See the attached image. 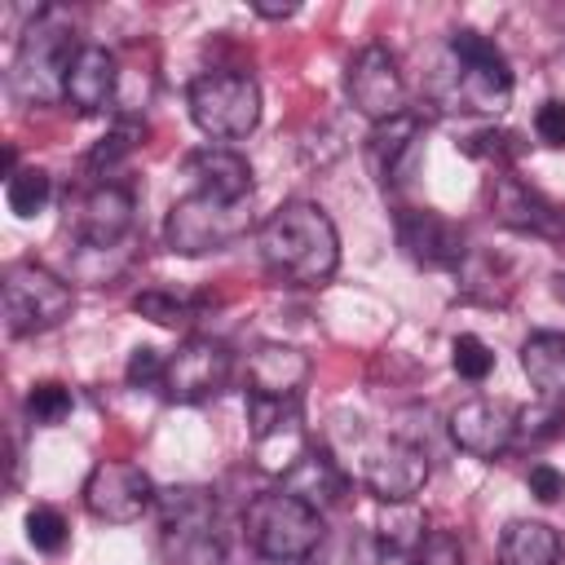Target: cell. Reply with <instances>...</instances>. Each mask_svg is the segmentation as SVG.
I'll return each instance as SVG.
<instances>
[{"label":"cell","mask_w":565,"mask_h":565,"mask_svg":"<svg viewBox=\"0 0 565 565\" xmlns=\"http://www.w3.org/2000/svg\"><path fill=\"white\" fill-rule=\"evenodd\" d=\"M256 247L269 278L291 287H318L340 265V234L331 216L309 199H291L274 207L256 230Z\"/></svg>","instance_id":"6da1fadb"},{"label":"cell","mask_w":565,"mask_h":565,"mask_svg":"<svg viewBox=\"0 0 565 565\" xmlns=\"http://www.w3.org/2000/svg\"><path fill=\"white\" fill-rule=\"evenodd\" d=\"M84 44L75 40V22L66 9L44 4L18 35L13 66H9V88L22 106H53L66 102V75L71 62Z\"/></svg>","instance_id":"7a4b0ae2"},{"label":"cell","mask_w":565,"mask_h":565,"mask_svg":"<svg viewBox=\"0 0 565 565\" xmlns=\"http://www.w3.org/2000/svg\"><path fill=\"white\" fill-rule=\"evenodd\" d=\"M243 534H247V543H252V552L260 561H269V565H300L322 543V512L278 486V490H265V494H256L247 503Z\"/></svg>","instance_id":"3957f363"},{"label":"cell","mask_w":565,"mask_h":565,"mask_svg":"<svg viewBox=\"0 0 565 565\" xmlns=\"http://www.w3.org/2000/svg\"><path fill=\"white\" fill-rule=\"evenodd\" d=\"M446 53L455 62V71H450V102L459 110L499 115L512 102V66H508L503 49L490 35H481L472 26H459V31H450Z\"/></svg>","instance_id":"277c9868"},{"label":"cell","mask_w":565,"mask_h":565,"mask_svg":"<svg viewBox=\"0 0 565 565\" xmlns=\"http://www.w3.org/2000/svg\"><path fill=\"white\" fill-rule=\"evenodd\" d=\"M159 530L168 565H225V539L216 534V499L199 486L159 490Z\"/></svg>","instance_id":"5b68a950"},{"label":"cell","mask_w":565,"mask_h":565,"mask_svg":"<svg viewBox=\"0 0 565 565\" xmlns=\"http://www.w3.org/2000/svg\"><path fill=\"white\" fill-rule=\"evenodd\" d=\"M185 102H190V119L212 141H238L260 124V88L247 71L212 66L190 79Z\"/></svg>","instance_id":"8992f818"},{"label":"cell","mask_w":565,"mask_h":565,"mask_svg":"<svg viewBox=\"0 0 565 565\" xmlns=\"http://www.w3.org/2000/svg\"><path fill=\"white\" fill-rule=\"evenodd\" d=\"M0 309H4V331L9 335H35V331H49V327L71 318L75 291L53 269H44L35 260H18V265L4 269Z\"/></svg>","instance_id":"52a82bcc"},{"label":"cell","mask_w":565,"mask_h":565,"mask_svg":"<svg viewBox=\"0 0 565 565\" xmlns=\"http://www.w3.org/2000/svg\"><path fill=\"white\" fill-rule=\"evenodd\" d=\"M252 234V207L247 203H225L212 194H185L168 207L163 221V243L177 256H203V252H225L230 243Z\"/></svg>","instance_id":"ba28073f"},{"label":"cell","mask_w":565,"mask_h":565,"mask_svg":"<svg viewBox=\"0 0 565 565\" xmlns=\"http://www.w3.org/2000/svg\"><path fill=\"white\" fill-rule=\"evenodd\" d=\"M344 97L349 106L371 119V124H384L406 106V79H402V66H397V53L380 40L362 44L349 62H344Z\"/></svg>","instance_id":"9c48e42d"},{"label":"cell","mask_w":565,"mask_h":565,"mask_svg":"<svg viewBox=\"0 0 565 565\" xmlns=\"http://www.w3.org/2000/svg\"><path fill=\"white\" fill-rule=\"evenodd\" d=\"M132 221H137V199L128 185L115 181L88 185L66 203V230L79 243V252H115L132 234Z\"/></svg>","instance_id":"30bf717a"},{"label":"cell","mask_w":565,"mask_h":565,"mask_svg":"<svg viewBox=\"0 0 565 565\" xmlns=\"http://www.w3.org/2000/svg\"><path fill=\"white\" fill-rule=\"evenodd\" d=\"M234 375V353L225 340H212V335H190L181 340L172 353H168V366H163V384L159 393L168 402H181V406H194V402H207L216 397Z\"/></svg>","instance_id":"8fae6325"},{"label":"cell","mask_w":565,"mask_h":565,"mask_svg":"<svg viewBox=\"0 0 565 565\" xmlns=\"http://www.w3.org/2000/svg\"><path fill=\"white\" fill-rule=\"evenodd\" d=\"M154 499H159L154 481L128 459H102L84 481V508L110 525L141 521V512H150Z\"/></svg>","instance_id":"7c38bea8"},{"label":"cell","mask_w":565,"mask_h":565,"mask_svg":"<svg viewBox=\"0 0 565 565\" xmlns=\"http://www.w3.org/2000/svg\"><path fill=\"white\" fill-rule=\"evenodd\" d=\"M494 221L530 234V238H547V243H565V203L547 199L539 185L521 181L516 172H499L494 177V194H490Z\"/></svg>","instance_id":"4fadbf2b"},{"label":"cell","mask_w":565,"mask_h":565,"mask_svg":"<svg viewBox=\"0 0 565 565\" xmlns=\"http://www.w3.org/2000/svg\"><path fill=\"white\" fill-rule=\"evenodd\" d=\"M397 247L419 269H459L468 260L463 230L433 207H402L397 212Z\"/></svg>","instance_id":"5bb4252c"},{"label":"cell","mask_w":565,"mask_h":565,"mask_svg":"<svg viewBox=\"0 0 565 565\" xmlns=\"http://www.w3.org/2000/svg\"><path fill=\"white\" fill-rule=\"evenodd\" d=\"M428 481V455L415 441L388 437L362 455V486L380 503H411Z\"/></svg>","instance_id":"9a60e30c"},{"label":"cell","mask_w":565,"mask_h":565,"mask_svg":"<svg viewBox=\"0 0 565 565\" xmlns=\"http://www.w3.org/2000/svg\"><path fill=\"white\" fill-rule=\"evenodd\" d=\"M419 141H424V115L402 110L384 124H371L366 132V168L384 190H397L419 159Z\"/></svg>","instance_id":"2e32d148"},{"label":"cell","mask_w":565,"mask_h":565,"mask_svg":"<svg viewBox=\"0 0 565 565\" xmlns=\"http://www.w3.org/2000/svg\"><path fill=\"white\" fill-rule=\"evenodd\" d=\"M450 441L477 459H494L516 441V411L508 402L472 397L450 411Z\"/></svg>","instance_id":"e0dca14e"},{"label":"cell","mask_w":565,"mask_h":565,"mask_svg":"<svg viewBox=\"0 0 565 565\" xmlns=\"http://www.w3.org/2000/svg\"><path fill=\"white\" fill-rule=\"evenodd\" d=\"M309 380V358L296 344H256L247 353V397L260 402H300Z\"/></svg>","instance_id":"ac0fdd59"},{"label":"cell","mask_w":565,"mask_h":565,"mask_svg":"<svg viewBox=\"0 0 565 565\" xmlns=\"http://www.w3.org/2000/svg\"><path fill=\"white\" fill-rule=\"evenodd\" d=\"M185 177L194 181V194H212L225 203H247L256 181H252V163L230 150V146H199L185 154Z\"/></svg>","instance_id":"d6986e66"},{"label":"cell","mask_w":565,"mask_h":565,"mask_svg":"<svg viewBox=\"0 0 565 565\" xmlns=\"http://www.w3.org/2000/svg\"><path fill=\"white\" fill-rule=\"evenodd\" d=\"M119 93V57L106 44H84L66 75V102L79 115H102Z\"/></svg>","instance_id":"ffe728a7"},{"label":"cell","mask_w":565,"mask_h":565,"mask_svg":"<svg viewBox=\"0 0 565 565\" xmlns=\"http://www.w3.org/2000/svg\"><path fill=\"white\" fill-rule=\"evenodd\" d=\"M282 490L322 512V508H335V503L349 494V472L340 468V459H335L327 446H313V441H309V450H305V455L296 459V468L282 477Z\"/></svg>","instance_id":"44dd1931"},{"label":"cell","mask_w":565,"mask_h":565,"mask_svg":"<svg viewBox=\"0 0 565 565\" xmlns=\"http://www.w3.org/2000/svg\"><path fill=\"white\" fill-rule=\"evenodd\" d=\"M521 371L530 375L543 402L565 406V331H534L521 344Z\"/></svg>","instance_id":"7402d4cb"},{"label":"cell","mask_w":565,"mask_h":565,"mask_svg":"<svg viewBox=\"0 0 565 565\" xmlns=\"http://www.w3.org/2000/svg\"><path fill=\"white\" fill-rule=\"evenodd\" d=\"M494 565H561V534L543 521H508Z\"/></svg>","instance_id":"603a6c76"},{"label":"cell","mask_w":565,"mask_h":565,"mask_svg":"<svg viewBox=\"0 0 565 565\" xmlns=\"http://www.w3.org/2000/svg\"><path fill=\"white\" fill-rule=\"evenodd\" d=\"M146 119L141 115H119L115 119V128L106 132V137H97V146L88 150V159H84V168L88 172H110L115 163H124L141 141H146Z\"/></svg>","instance_id":"cb8c5ba5"},{"label":"cell","mask_w":565,"mask_h":565,"mask_svg":"<svg viewBox=\"0 0 565 565\" xmlns=\"http://www.w3.org/2000/svg\"><path fill=\"white\" fill-rule=\"evenodd\" d=\"M380 547H406V552H419V543L428 539V516L419 512V503H384L380 521Z\"/></svg>","instance_id":"d4e9b609"},{"label":"cell","mask_w":565,"mask_h":565,"mask_svg":"<svg viewBox=\"0 0 565 565\" xmlns=\"http://www.w3.org/2000/svg\"><path fill=\"white\" fill-rule=\"evenodd\" d=\"M203 305H207L203 296H181V291H163V287H150V291L132 296V313H141L159 327H181V322L199 318Z\"/></svg>","instance_id":"484cf974"},{"label":"cell","mask_w":565,"mask_h":565,"mask_svg":"<svg viewBox=\"0 0 565 565\" xmlns=\"http://www.w3.org/2000/svg\"><path fill=\"white\" fill-rule=\"evenodd\" d=\"M49 199H53V177H49L44 168H18V172L4 181V203H9V212L22 216V221L40 216V212L49 207Z\"/></svg>","instance_id":"4316f807"},{"label":"cell","mask_w":565,"mask_h":565,"mask_svg":"<svg viewBox=\"0 0 565 565\" xmlns=\"http://www.w3.org/2000/svg\"><path fill=\"white\" fill-rule=\"evenodd\" d=\"M22 406H26V419L31 424H62L71 415L75 397H71V388L62 380H35L26 388V402Z\"/></svg>","instance_id":"83f0119b"},{"label":"cell","mask_w":565,"mask_h":565,"mask_svg":"<svg viewBox=\"0 0 565 565\" xmlns=\"http://www.w3.org/2000/svg\"><path fill=\"white\" fill-rule=\"evenodd\" d=\"M463 154L490 159L494 168H508V163H516L525 154V141L516 132H508V128H477L472 137H463Z\"/></svg>","instance_id":"f1b7e54d"},{"label":"cell","mask_w":565,"mask_h":565,"mask_svg":"<svg viewBox=\"0 0 565 565\" xmlns=\"http://www.w3.org/2000/svg\"><path fill=\"white\" fill-rule=\"evenodd\" d=\"M450 366H455V375L459 380H468V384H481L490 371H494V349L481 340V335H455L450 340Z\"/></svg>","instance_id":"f546056e"},{"label":"cell","mask_w":565,"mask_h":565,"mask_svg":"<svg viewBox=\"0 0 565 565\" xmlns=\"http://www.w3.org/2000/svg\"><path fill=\"white\" fill-rule=\"evenodd\" d=\"M66 539H71V525H66V516L57 512V508H31L26 512V543L35 547V552H62L66 547Z\"/></svg>","instance_id":"4dcf8cb0"},{"label":"cell","mask_w":565,"mask_h":565,"mask_svg":"<svg viewBox=\"0 0 565 565\" xmlns=\"http://www.w3.org/2000/svg\"><path fill=\"white\" fill-rule=\"evenodd\" d=\"M516 433H525V437H534V441H543V437H561V433H565V406L539 397V406L516 411Z\"/></svg>","instance_id":"1f68e13d"},{"label":"cell","mask_w":565,"mask_h":565,"mask_svg":"<svg viewBox=\"0 0 565 565\" xmlns=\"http://www.w3.org/2000/svg\"><path fill=\"white\" fill-rule=\"evenodd\" d=\"M163 366H168V358L154 344H137L128 366H124V375H128L132 388H159L163 384Z\"/></svg>","instance_id":"d6a6232c"},{"label":"cell","mask_w":565,"mask_h":565,"mask_svg":"<svg viewBox=\"0 0 565 565\" xmlns=\"http://www.w3.org/2000/svg\"><path fill=\"white\" fill-rule=\"evenodd\" d=\"M415 565H463V543L450 530H428V539L415 552Z\"/></svg>","instance_id":"836d02e7"},{"label":"cell","mask_w":565,"mask_h":565,"mask_svg":"<svg viewBox=\"0 0 565 565\" xmlns=\"http://www.w3.org/2000/svg\"><path fill=\"white\" fill-rule=\"evenodd\" d=\"M525 486H530V494H534L539 503H556V499H565V472L552 468V463H534V468L525 472Z\"/></svg>","instance_id":"e575fe53"},{"label":"cell","mask_w":565,"mask_h":565,"mask_svg":"<svg viewBox=\"0 0 565 565\" xmlns=\"http://www.w3.org/2000/svg\"><path fill=\"white\" fill-rule=\"evenodd\" d=\"M534 132H539V141L565 150V102H556V97L543 102V106L534 110Z\"/></svg>","instance_id":"d590c367"},{"label":"cell","mask_w":565,"mask_h":565,"mask_svg":"<svg viewBox=\"0 0 565 565\" xmlns=\"http://www.w3.org/2000/svg\"><path fill=\"white\" fill-rule=\"evenodd\" d=\"M375 565H415V552H406V547H380Z\"/></svg>","instance_id":"8d00e7d4"},{"label":"cell","mask_w":565,"mask_h":565,"mask_svg":"<svg viewBox=\"0 0 565 565\" xmlns=\"http://www.w3.org/2000/svg\"><path fill=\"white\" fill-rule=\"evenodd\" d=\"M252 9H256L260 18H291V13H296V4H265V0H256Z\"/></svg>","instance_id":"74e56055"},{"label":"cell","mask_w":565,"mask_h":565,"mask_svg":"<svg viewBox=\"0 0 565 565\" xmlns=\"http://www.w3.org/2000/svg\"><path fill=\"white\" fill-rule=\"evenodd\" d=\"M552 291H556V300H565V269L552 278Z\"/></svg>","instance_id":"f35d334b"}]
</instances>
